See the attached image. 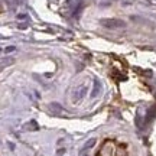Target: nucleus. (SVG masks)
I'll use <instances>...</instances> for the list:
<instances>
[{
	"label": "nucleus",
	"mask_w": 156,
	"mask_h": 156,
	"mask_svg": "<svg viewBox=\"0 0 156 156\" xmlns=\"http://www.w3.org/2000/svg\"><path fill=\"white\" fill-rule=\"evenodd\" d=\"M101 23L104 26H107V28H120V26H124V22L116 20V19H107V20H103Z\"/></svg>",
	"instance_id": "nucleus-1"
}]
</instances>
